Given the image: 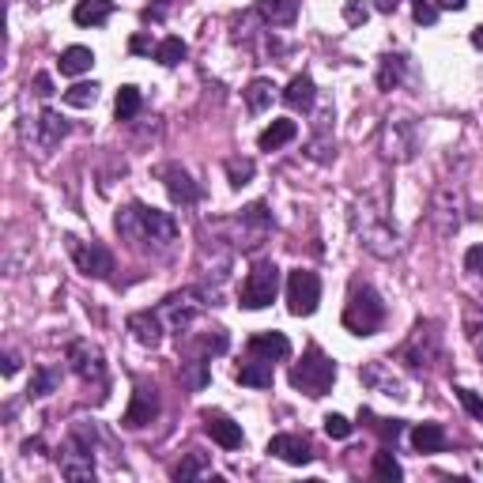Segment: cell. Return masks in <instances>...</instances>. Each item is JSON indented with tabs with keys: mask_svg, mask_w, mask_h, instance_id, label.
I'll list each match as a JSON object with an SVG mask.
<instances>
[{
	"mask_svg": "<svg viewBox=\"0 0 483 483\" xmlns=\"http://www.w3.org/2000/svg\"><path fill=\"white\" fill-rule=\"evenodd\" d=\"M57 64H61V76H84V72H91L94 53L87 50V45H69Z\"/></svg>",
	"mask_w": 483,
	"mask_h": 483,
	"instance_id": "obj_25",
	"label": "cell"
},
{
	"mask_svg": "<svg viewBox=\"0 0 483 483\" xmlns=\"http://www.w3.org/2000/svg\"><path fill=\"white\" fill-rule=\"evenodd\" d=\"M359 378H363V385H370V389L381 393V397H397V400L408 397V393H405V381L393 374L389 363H366V366L359 370Z\"/></svg>",
	"mask_w": 483,
	"mask_h": 483,
	"instance_id": "obj_11",
	"label": "cell"
},
{
	"mask_svg": "<svg viewBox=\"0 0 483 483\" xmlns=\"http://www.w3.org/2000/svg\"><path fill=\"white\" fill-rule=\"evenodd\" d=\"M472 45H476V50H483V27L472 30Z\"/></svg>",
	"mask_w": 483,
	"mask_h": 483,
	"instance_id": "obj_46",
	"label": "cell"
},
{
	"mask_svg": "<svg viewBox=\"0 0 483 483\" xmlns=\"http://www.w3.org/2000/svg\"><path fill=\"white\" fill-rule=\"evenodd\" d=\"M94 99H99V87L94 84H76V87L64 91V106H76V110L94 106Z\"/></svg>",
	"mask_w": 483,
	"mask_h": 483,
	"instance_id": "obj_31",
	"label": "cell"
},
{
	"mask_svg": "<svg viewBox=\"0 0 483 483\" xmlns=\"http://www.w3.org/2000/svg\"><path fill=\"white\" fill-rule=\"evenodd\" d=\"M314 99H317V94H314V79L306 76V72L295 76L291 84H287V91H283V102L291 106V110H302V114H306V110H314Z\"/></svg>",
	"mask_w": 483,
	"mask_h": 483,
	"instance_id": "obj_21",
	"label": "cell"
},
{
	"mask_svg": "<svg viewBox=\"0 0 483 483\" xmlns=\"http://www.w3.org/2000/svg\"><path fill=\"white\" fill-rule=\"evenodd\" d=\"M457 393V400L464 408H469V415H476V420H483V397H476L472 389H454Z\"/></svg>",
	"mask_w": 483,
	"mask_h": 483,
	"instance_id": "obj_38",
	"label": "cell"
},
{
	"mask_svg": "<svg viewBox=\"0 0 483 483\" xmlns=\"http://www.w3.org/2000/svg\"><path fill=\"white\" fill-rule=\"evenodd\" d=\"M114 110H118V121H133L140 114V91L136 87H121Z\"/></svg>",
	"mask_w": 483,
	"mask_h": 483,
	"instance_id": "obj_30",
	"label": "cell"
},
{
	"mask_svg": "<svg viewBox=\"0 0 483 483\" xmlns=\"http://www.w3.org/2000/svg\"><path fill=\"white\" fill-rule=\"evenodd\" d=\"M272 79H253V84L246 87V106H250V114H265V110L272 106Z\"/></svg>",
	"mask_w": 483,
	"mask_h": 483,
	"instance_id": "obj_27",
	"label": "cell"
},
{
	"mask_svg": "<svg viewBox=\"0 0 483 483\" xmlns=\"http://www.w3.org/2000/svg\"><path fill=\"white\" fill-rule=\"evenodd\" d=\"M397 8V0H378V12H393Z\"/></svg>",
	"mask_w": 483,
	"mask_h": 483,
	"instance_id": "obj_47",
	"label": "cell"
},
{
	"mask_svg": "<svg viewBox=\"0 0 483 483\" xmlns=\"http://www.w3.org/2000/svg\"><path fill=\"white\" fill-rule=\"evenodd\" d=\"M359 234H363V246L374 253V257H393V253H397V231H393L381 216H370L366 227H363Z\"/></svg>",
	"mask_w": 483,
	"mask_h": 483,
	"instance_id": "obj_12",
	"label": "cell"
},
{
	"mask_svg": "<svg viewBox=\"0 0 483 483\" xmlns=\"http://www.w3.org/2000/svg\"><path fill=\"white\" fill-rule=\"evenodd\" d=\"M405 363L408 366H415V370H430L434 363H438V356H442V340H438V332H434V325H420L412 332V340L405 344Z\"/></svg>",
	"mask_w": 483,
	"mask_h": 483,
	"instance_id": "obj_8",
	"label": "cell"
},
{
	"mask_svg": "<svg viewBox=\"0 0 483 483\" xmlns=\"http://www.w3.org/2000/svg\"><path fill=\"white\" fill-rule=\"evenodd\" d=\"M69 363H72V370L84 381H102L106 378V363H102V351L99 348H91L87 340H76V344H69Z\"/></svg>",
	"mask_w": 483,
	"mask_h": 483,
	"instance_id": "obj_10",
	"label": "cell"
},
{
	"mask_svg": "<svg viewBox=\"0 0 483 483\" xmlns=\"http://www.w3.org/2000/svg\"><path fill=\"white\" fill-rule=\"evenodd\" d=\"M61 476L64 479H94V457H91V442L84 430H72L69 449L61 454Z\"/></svg>",
	"mask_w": 483,
	"mask_h": 483,
	"instance_id": "obj_7",
	"label": "cell"
},
{
	"mask_svg": "<svg viewBox=\"0 0 483 483\" xmlns=\"http://www.w3.org/2000/svg\"><path fill=\"white\" fill-rule=\"evenodd\" d=\"M378 430L385 434V438H393V442L400 438V423L397 420H378Z\"/></svg>",
	"mask_w": 483,
	"mask_h": 483,
	"instance_id": "obj_42",
	"label": "cell"
},
{
	"mask_svg": "<svg viewBox=\"0 0 483 483\" xmlns=\"http://www.w3.org/2000/svg\"><path fill=\"white\" fill-rule=\"evenodd\" d=\"M412 15H415V23H427V27H430L434 20H438V8L427 4V0H415V12H412Z\"/></svg>",
	"mask_w": 483,
	"mask_h": 483,
	"instance_id": "obj_40",
	"label": "cell"
},
{
	"mask_svg": "<svg viewBox=\"0 0 483 483\" xmlns=\"http://www.w3.org/2000/svg\"><path fill=\"white\" fill-rule=\"evenodd\" d=\"M15 370H20V356H15V351H8V356H4V378H12Z\"/></svg>",
	"mask_w": 483,
	"mask_h": 483,
	"instance_id": "obj_44",
	"label": "cell"
},
{
	"mask_svg": "<svg viewBox=\"0 0 483 483\" xmlns=\"http://www.w3.org/2000/svg\"><path fill=\"white\" fill-rule=\"evenodd\" d=\"M204 430L212 434V442L223 446V449H238L242 446V427L231 423L227 415H219V412H208L204 415Z\"/></svg>",
	"mask_w": 483,
	"mask_h": 483,
	"instance_id": "obj_18",
	"label": "cell"
},
{
	"mask_svg": "<svg viewBox=\"0 0 483 483\" xmlns=\"http://www.w3.org/2000/svg\"><path fill=\"white\" fill-rule=\"evenodd\" d=\"M35 4H42V8H45V4H53V0H35Z\"/></svg>",
	"mask_w": 483,
	"mask_h": 483,
	"instance_id": "obj_48",
	"label": "cell"
},
{
	"mask_svg": "<svg viewBox=\"0 0 483 483\" xmlns=\"http://www.w3.org/2000/svg\"><path fill=\"white\" fill-rule=\"evenodd\" d=\"M118 234L133 246H148V250H170L178 242V223L174 216L159 212L148 204H128L125 212H118Z\"/></svg>",
	"mask_w": 483,
	"mask_h": 483,
	"instance_id": "obj_1",
	"label": "cell"
},
{
	"mask_svg": "<svg viewBox=\"0 0 483 483\" xmlns=\"http://www.w3.org/2000/svg\"><path fill=\"white\" fill-rule=\"evenodd\" d=\"M446 442L449 438H446V430L438 423H420V427L412 430V446L420 449V454H442Z\"/></svg>",
	"mask_w": 483,
	"mask_h": 483,
	"instance_id": "obj_23",
	"label": "cell"
},
{
	"mask_svg": "<svg viewBox=\"0 0 483 483\" xmlns=\"http://www.w3.org/2000/svg\"><path fill=\"white\" fill-rule=\"evenodd\" d=\"M257 12H261L265 23L287 27V23H295V15H299V0H261V4H257Z\"/></svg>",
	"mask_w": 483,
	"mask_h": 483,
	"instance_id": "obj_22",
	"label": "cell"
},
{
	"mask_svg": "<svg viewBox=\"0 0 483 483\" xmlns=\"http://www.w3.org/2000/svg\"><path fill=\"white\" fill-rule=\"evenodd\" d=\"M325 434H329V438H348L351 423L344 420V415H325Z\"/></svg>",
	"mask_w": 483,
	"mask_h": 483,
	"instance_id": "obj_39",
	"label": "cell"
},
{
	"mask_svg": "<svg viewBox=\"0 0 483 483\" xmlns=\"http://www.w3.org/2000/svg\"><path fill=\"white\" fill-rule=\"evenodd\" d=\"M464 268H469V272H483V246H472L469 253H464Z\"/></svg>",
	"mask_w": 483,
	"mask_h": 483,
	"instance_id": "obj_41",
	"label": "cell"
},
{
	"mask_svg": "<svg viewBox=\"0 0 483 483\" xmlns=\"http://www.w3.org/2000/svg\"><path fill=\"white\" fill-rule=\"evenodd\" d=\"M415 151V128L412 121L397 118V121H385L381 125V155L385 159H397V163H408Z\"/></svg>",
	"mask_w": 483,
	"mask_h": 483,
	"instance_id": "obj_9",
	"label": "cell"
},
{
	"mask_svg": "<svg viewBox=\"0 0 483 483\" xmlns=\"http://www.w3.org/2000/svg\"><path fill=\"white\" fill-rule=\"evenodd\" d=\"M332 381H336V363L321 348H306L302 363H295V370H291V385L299 393L317 400L332 389Z\"/></svg>",
	"mask_w": 483,
	"mask_h": 483,
	"instance_id": "obj_2",
	"label": "cell"
},
{
	"mask_svg": "<svg viewBox=\"0 0 483 483\" xmlns=\"http://www.w3.org/2000/svg\"><path fill=\"white\" fill-rule=\"evenodd\" d=\"M185 53H189V45L182 42V38H163L155 45V61L159 64H167V69H174V64H182L185 61Z\"/></svg>",
	"mask_w": 483,
	"mask_h": 483,
	"instance_id": "obj_29",
	"label": "cell"
},
{
	"mask_svg": "<svg viewBox=\"0 0 483 483\" xmlns=\"http://www.w3.org/2000/svg\"><path fill=\"white\" fill-rule=\"evenodd\" d=\"M227 332H223V329H212V336H204V340H201V348H204V356H219V351H227Z\"/></svg>",
	"mask_w": 483,
	"mask_h": 483,
	"instance_id": "obj_36",
	"label": "cell"
},
{
	"mask_svg": "<svg viewBox=\"0 0 483 483\" xmlns=\"http://www.w3.org/2000/svg\"><path fill=\"white\" fill-rule=\"evenodd\" d=\"M238 381L250 385V389H268L272 385V363L268 359H253L238 366Z\"/></svg>",
	"mask_w": 483,
	"mask_h": 483,
	"instance_id": "obj_26",
	"label": "cell"
},
{
	"mask_svg": "<svg viewBox=\"0 0 483 483\" xmlns=\"http://www.w3.org/2000/svg\"><path fill=\"white\" fill-rule=\"evenodd\" d=\"M227 178H231L234 189L250 185V178H253V163H250V159H227Z\"/></svg>",
	"mask_w": 483,
	"mask_h": 483,
	"instance_id": "obj_35",
	"label": "cell"
},
{
	"mask_svg": "<svg viewBox=\"0 0 483 483\" xmlns=\"http://www.w3.org/2000/svg\"><path fill=\"white\" fill-rule=\"evenodd\" d=\"M317 302H321V280L314 272L295 268L291 276H287V310L295 317H310L317 310Z\"/></svg>",
	"mask_w": 483,
	"mask_h": 483,
	"instance_id": "obj_5",
	"label": "cell"
},
{
	"mask_svg": "<svg viewBox=\"0 0 483 483\" xmlns=\"http://www.w3.org/2000/svg\"><path fill=\"white\" fill-rule=\"evenodd\" d=\"M374 476L378 479H400V476H405V469L397 464V457L389 454V449H381V454H374Z\"/></svg>",
	"mask_w": 483,
	"mask_h": 483,
	"instance_id": "obj_33",
	"label": "cell"
},
{
	"mask_svg": "<svg viewBox=\"0 0 483 483\" xmlns=\"http://www.w3.org/2000/svg\"><path fill=\"white\" fill-rule=\"evenodd\" d=\"M250 356L253 359H287L291 356V340H287L283 332H261V336H253L250 340Z\"/></svg>",
	"mask_w": 483,
	"mask_h": 483,
	"instance_id": "obj_17",
	"label": "cell"
},
{
	"mask_svg": "<svg viewBox=\"0 0 483 483\" xmlns=\"http://www.w3.org/2000/svg\"><path fill=\"white\" fill-rule=\"evenodd\" d=\"M469 0H438V8H446V12H461Z\"/></svg>",
	"mask_w": 483,
	"mask_h": 483,
	"instance_id": "obj_45",
	"label": "cell"
},
{
	"mask_svg": "<svg viewBox=\"0 0 483 483\" xmlns=\"http://www.w3.org/2000/svg\"><path fill=\"white\" fill-rule=\"evenodd\" d=\"M299 136V125L295 121H272L265 133H261V140H257V148L261 151H276V148H283V143H291Z\"/></svg>",
	"mask_w": 483,
	"mask_h": 483,
	"instance_id": "obj_24",
	"label": "cell"
},
{
	"mask_svg": "<svg viewBox=\"0 0 483 483\" xmlns=\"http://www.w3.org/2000/svg\"><path fill=\"white\" fill-rule=\"evenodd\" d=\"M69 253H72L76 268L84 272V276H91V280H106L110 272H114V253H110L106 246H99V242H76V238H69Z\"/></svg>",
	"mask_w": 483,
	"mask_h": 483,
	"instance_id": "obj_6",
	"label": "cell"
},
{
	"mask_svg": "<svg viewBox=\"0 0 483 483\" xmlns=\"http://www.w3.org/2000/svg\"><path fill=\"white\" fill-rule=\"evenodd\" d=\"M159 415V397L151 393V389H136L133 393V405H128V412H125V427L128 430H140V427H148L151 420Z\"/></svg>",
	"mask_w": 483,
	"mask_h": 483,
	"instance_id": "obj_15",
	"label": "cell"
},
{
	"mask_svg": "<svg viewBox=\"0 0 483 483\" xmlns=\"http://www.w3.org/2000/svg\"><path fill=\"white\" fill-rule=\"evenodd\" d=\"M110 15H114V0H76V8H72V20L79 27H99Z\"/></svg>",
	"mask_w": 483,
	"mask_h": 483,
	"instance_id": "obj_20",
	"label": "cell"
},
{
	"mask_svg": "<svg viewBox=\"0 0 483 483\" xmlns=\"http://www.w3.org/2000/svg\"><path fill=\"white\" fill-rule=\"evenodd\" d=\"M366 15H370V8L363 4V0H348V4H344V20H348L351 27H359V23H366Z\"/></svg>",
	"mask_w": 483,
	"mask_h": 483,
	"instance_id": "obj_37",
	"label": "cell"
},
{
	"mask_svg": "<svg viewBox=\"0 0 483 483\" xmlns=\"http://www.w3.org/2000/svg\"><path fill=\"white\" fill-rule=\"evenodd\" d=\"M64 136H69V121H64L57 110H42L38 121H35V143H38V148L53 151Z\"/></svg>",
	"mask_w": 483,
	"mask_h": 483,
	"instance_id": "obj_14",
	"label": "cell"
},
{
	"mask_svg": "<svg viewBox=\"0 0 483 483\" xmlns=\"http://www.w3.org/2000/svg\"><path fill=\"white\" fill-rule=\"evenodd\" d=\"M276 291H280V268L265 261L246 276L238 299H242L246 310H265V306H272V299H276Z\"/></svg>",
	"mask_w": 483,
	"mask_h": 483,
	"instance_id": "obj_4",
	"label": "cell"
},
{
	"mask_svg": "<svg viewBox=\"0 0 483 483\" xmlns=\"http://www.w3.org/2000/svg\"><path fill=\"white\" fill-rule=\"evenodd\" d=\"M128 332H133L136 344H143V348L163 344V321H159V314H151V310H140V314L128 317Z\"/></svg>",
	"mask_w": 483,
	"mask_h": 483,
	"instance_id": "obj_16",
	"label": "cell"
},
{
	"mask_svg": "<svg viewBox=\"0 0 483 483\" xmlns=\"http://www.w3.org/2000/svg\"><path fill=\"white\" fill-rule=\"evenodd\" d=\"M35 91L42 94V99H45V94H53V79L45 76V72H42V76H35Z\"/></svg>",
	"mask_w": 483,
	"mask_h": 483,
	"instance_id": "obj_43",
	"label": "cell"
},
{
	"mask_svg": "<svg viewBox=\"0 0 483 483\" xmlns=\"http://www.w3.org/2000/svg\"><path fill=\"white\" fill-rule=\"evenodd\" d=\"M268 454H272V457H280L283 464H299V469L314 461L310 442L299 438V434H276V438L268 442Z\"/></svg>",
	"mask_w": 483,
	"mask_h": 483,
	"instance_id": "obj_13",
	"label": "cell"
},
{
	"mask_svg": "<svg viewBox=\"0 0 483 483\" xmlns=\"http://www.w3.org/2000/svg\"><path fill=\"white\" fill-rule=\"evenodd\" d=\"M400 79H405V57L393 53V57H381V69H378V87L381 91H393Z\"/></svg>",
	"mask_w": 483,
	"mask_h": 483,
	"instance_id": "obj_28",
	"label": "cell"
},
{
	"mask_svg": "<svg viewBox=\"0 0 483 483\" xmlns=\"http://www.w3.org/2000/svg\"><path fill=\"white\" fill-rule=\"evenodd\" d=\"M381 321H385V302L378 299L374 287H356L344 306V329L348 332H356V336H374L381 329Z\"/></svg>",
	"mask_w": 483,
	"mask_h": 483,
	"instance_id": "obj_3",
	"label": "cell"
},
{
	"mask_svg": "<svg viewBox=\"0 0 483 483\" xmlns=\"http://www.w3.org/2000/svg\"><path fill=\"white\" fill-rule=\"evenodd\" d=\"M57 381H61V374L57 370H50V366H42V370H35V378H30V397H50L53 389H57Z\"/></svg>",
	"mask_w": 483,
	"mask_h": 483,
	"instance_id": "obj_32",
	"label": "cell"
},
{
	"mask_svg": "<svg viewBox=\"0 0 483 483\" xmlns=\"http://www.w3.org/2000/svg\"><path fill=\"white\" fill-rule=\"evenodd\" d=\"M163 182H167V192H170V197L178 201V204H192V201H201L197 182H192L182 167H163Z\"/></svg>",
	"mask_w": 483,
	"mask_h": 483,
	"instance_id": "obj_19",
	"label": "cell"
},
{
	"mask_svg": "<svg viewBox=\"0 0 483 483\" xmlns=\"http://www.w3.org/2000/svg\"><path fill=\"white\" fill-rule=\"evenodd\" d=\"M204 472H208V461H204L201 454H189V457L178 464V469H174V479L185 483V479H197V476H204Z\"/></svg>",
	"mask_w": 483,
	"mask_h": 483,
	"instance_id": "obj_34",
	"label": "cell"
}]
</instances>
